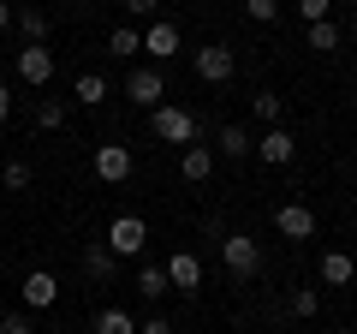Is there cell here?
<instances>
[{
  "label": "cell",
  "mask_w": 357,
  "mask_h": 334,
  "mask_svg": "<svg viewBox=\"0 0 357 334\" xmlns=\"http://www.w3.org/2000/svg\"><path fill=\"white\" fill-rule=\"evenodd\" d=\"M220 263H227L232 281H256V275H262V245H256L250 233H227V239H220Z\"/></svg>",
  "instance_id": "1"
},
{
  "label": "cell",
  "mask_w": 357,
  "mask_h": 334,
  "mask_svg": "<svg viewBox=\"0 0 357 334\" xmlns=\"http://www.w3.org/2000/svg\"><path fill=\"white\" fill-rule=\"evenodd\" d=\"M149 131L161 143H178V150H185V143H197V114H191V108H178V102H161L149 114Z\"/></svg>",
  "instance_id": "2"
},
{
  "label": "cell",
  "mask_w": 357,
  "mask_h": 334,
  "mask_svg": "<svg viewBox=\"0 0 357 334\" xmlns=\"http://www.w3.org/2000/svg\"><path fill=\"white\" fill-rule=\"evenodd\" d=\"M107 251H114V257L119 263H126V257H137V251H143V245H149V227H143V215H114V221H107Z\"/></svg>",
  "instance_id": "3"
},
{
  "label": "cell",
  "mask_w": 357,
  "mask_h": 334,
  "mask_svg": "<svg viewBox=\"0 0 357 334\" xmlns=\"http://www.w3.org/2000/svg\"><path fill=\"white\" fill-rule=\"evenodd\" d=\"M126 96H131V108H161L167 102V78L155 72V66H131V78H126Z\"/></svg>",
  "instance_id": "4"
},
{
  "label": "cell",
  "mask_w": 357,
  "mask_h": 334,
  "mask_svg": "<svg viewBox=\"0 0 357 334\" xmlns=\"http://www.w3.org/2000/svg\"><path fill=\"white\" fill-rule=\"evenodd\" d=\"M13 66H18V78H24L30 90H48V78H54V48H42V42H24Z\"/></svg>",
  "instance_id": "5"
},
{
  "label": "cell",
  "mask_w": 357,
  "mask_h": 334,
  "mask_svg": "<svg viewBox=\"0 0 357 334\" xmlns=\"http://www.w3.org/2000/svg\"><path fill=\"white\" fill-rule=\"evenodd\" d=\"M232 72H238V54H232L227 42H208V48H197V78H203V84H227Z\"/></svg>",
  "instance_id": "6"
},
{
  "label": "cell",
  "mask_w": 357,
  "mask_h": 334,
  "mask_svg": "<svg viewBox=\"0 0 357 334\" xmlns=\"http://www.w3.org/2000/svg\"><path fill=\"white\" fill-rule=\"evenodd\" d=\"M316 209L310 203H280L274 209V233H280V239H316Z\"/></svg>",
  "instance_id": "7"
},
{
  "label": "cell",
  "mask_w": 357,
  "mask_h": 334,
  "mask_svg": "<svg viewBox=\"0 0 357 334\" xmlns=\"http://www.w3.org/2000/svg\"><path fill=\"white\" fill-rule=\"evenodd\" d=\"M292 155H298V138L286 126H268L262 138H256V161H268V167H292Z\"/></svg>",
  "instance_id": "8"
},
{
  "label": "cell",
  "mask_w": 357,
  "mask_h": 334,
  "mask_svg": "<svg viewBox=\"0 0 357 334\" xmlns=\"http://www.w3.org/2000/svg\"><path fill=\"white\" fill-rule=\"evenodd\" d=\"M96 180L102 185H126L131 180V143H102V150H96Z\"/></svg>",
  "instance_id": "9"
},
{
  "label": "cell",
  "mask_w": 357,
  "mask_h": 334,
  "mask_svg": "<svg viewBox=\"0 0 357 334\" xmlns=\"http://www.w3.org/2000/svg\"><path fill=\"white\" fill-rule=\"evenodd\" d=\"M167 281H173V293H197L203 286V257L197 251H173L167 257Z\"/></svg>",
  "instance_id": "10"
},
{
  "label": "cell",
  "mask_w": 357,
  "mask_h": 334,
  "mask_svg": "<svg viewBox=\"0 0 357 334\" xmlns=\"http://www.w3.org/2000/svg\"><path fill=\"white\" fill-rule=\"evenodd\" d=\"M18 293H24V310H54V298H60V281H54L48 269H30Z\"/></svg>",
  "instance_id": "11"
},
{
  "label": "cell",
  "mask_w": 357,
  "mask_h": 334,
  "mask_svg": "<svg viewBox=\"0 0 357 334\" xmlns=\"http://www.w3.org/2000/svg\"><path fill=\"white\" fill-rule=\"evenodd\" d=\"M77 263H84V275H89V281H114V275H119V257L107 251L102 239H84V251H77Z\"/></svg>",
  "instance_id": "12"
},
{
  "label": "cell",
  "mask_w": 357,
  "mask_h": 334,
  "mask_svg": "<svg viewBox=\"0 0 357 334\" xmlns=\"http://www.w3.org/2000/svg\"><path fill=\"white\" fill-rule=\"evenodd\" d=\"M143 54H149V60H173L178 54V24L173 18H155V24L143 30Z\"/></svg>",
  "instance_id": "13"
},
{
  "label": "cell",
  "mask_w": 357,
  "mask_h": 334,
  "mask_svg": "<svg viewBox=\"0 0 357 334\" xmlns=\"http://www.w3.org/2000/svg\"><path fill=\"white\" fill-rule=\"evenodd\" d=\"M178 173H185L191 185H203L208 173H215V150H203V143H185V150H178Z\"/></svg>",
  "instance_id": "14"
},
{
  "label": "cell",
  "mask_w": 357,
  "mask_h": 334,
  "mask_svg": "<svg viewBox=\"0 0 357 334\" xmlns=\"http://www.w3.org/2000/svg\"><path fill=\"white\" fill-rule=\"evenodd\" d=\"M351 275H357L351 251H321V286H351Z\"/></svg>",
  "instance_id": "15"
},
{
  "label": "cell",
  "mask_w": 357,
  "mask_h": 334,
  "mask_svg": "<svg viewBox=\"0 0 357 334\" xmlns=\"http://www.w3.org/2000/svg\"><path fill=\"white\" fill-rule=\"evenodd\" d=\"M167 293H173V281H167V269H155V263H143V269H137V298H149V305H161Z\"/></svg>",
  "instance_id": "16"
},
{
  "label": "cell",
  "mask_w": 357,
  "mask_h": 334,
  "mask_svg": "<svg viewBox=\"0 0 357 334\" xmlns=\"http://www.w3.org/2000/svg\"><path fill=\"white\" fill-rule=\"evenodd\" d=\"M13 30H18L24 42H48V13H42V6H18Z\"/></svg>",
  "instance_id": "17"
},
{
  "label": "cell",
  "mask_w": 357,
  "mask_h": 334,
  "mask_svg": "<svg viewBox=\"0 0 357 334\" xmlns=\"http://www.w3.org/2000/svg\"><path fill=\"white\" fill-rule=\"evenodd\" d=\"M304 48L333 54V48H340V24H333V18H321V24H304Z\"/></svg>",
  "instance_id": "18"
},
{
  "label": "cell",
  "mask_w": 357,
  "mask_h": 334,
  "mask_svg": "<svg viewBox=\"0 0 357 334\" xmlns=\"http://www.w3.org/2000/svg\"><path fill=\"white\" fill-rule=\"evenodd\" d=\"M220 150H227V161H244V155H256V138L244 126H220Z\"/></svg>",
  "instance_id": "19"
},
{
  "label": "cell",
  "mask_w": 357,
  "mask_h": 334,
  "mask_svg": "<svg viewBox=\"0 0 357 334\" xmlns=\"http://www.w3.org/2000/svg\"><path fill=\"white\" fill-rule=\"evenodd\" d=\"M107 54H114V60H131V54H143V30H137V24H119L114 36H107Z\"/></svg>",
  "instance_id": "20"
},
{
  "label": "cell",
  "mask_w": 357,
  "mask_h": 334,
  "mask_svg": "<svg viewBox=\"0 0 357 334\" xmlns=\"http://www.w3.org/2000/svg\"><path fill=\"white\" fill-rule=\"evenodd\" d=\"M72 96L84 108H96V102H107V78L102 72H77V84H72Z\"/></svg>",
  "instance_id": "21"
},
{
  "label": "cell",
  "mask_w": 357,
  "mask_h": 334,
  "mask_svg": "<svg viewBox=\"0 0 357 334\" xmlns=\"http://www.w3.org/2000/svg\"><path fill=\"white\" fill-rule=\"evenodd\" d=\"M250 114L262 119V126H280V114H286V96H274V90H256V96H250Z\"/></svg>",
  "instance_id": "22"
},
{
  "label": "cell",
  "mask_w": 357,
  "mask_h": 334,
  "mask_svg": "<svg viewBox=\"0 0 357 334\" xmlns=\"http://www.w3.org/2000/svg\"><path fill=\"white\" fill-rule=\"evenodd\" d=\"M96 334H137V322H131V310H119V305H107L102 317H96Z\"/></svg>",
  "instance_id": "23"
},
{
  "label": "cell",
  "mask_w": 357,
  "mask_h": 334,
  "mask_svg": "<svg viewBox=\"0 0 357 334\" xmlns=\"http://www.w3.org/2000/svg\"><path fill=\"white\" fill-rule=\"evenodd\" d=\"M286 310H292V317H316V310H321V293H316V286H298V293L286 298Z\"/></svg>",
  "instance_id": "24"
},
{
  "label": "cell",
  "mask_w": 357,
  "mask_h": 334,
  "mask_svg": "<svg viewBox=\"0 0 357 334\" xmlns=\"http://www.w3.org/2000/svg\"><path fill=\"white\" fill-rule=\"evenodd\" d=\"M36 126L42 131H60L66 126V102H54V96H48V102H36Z\"/></svg>",
  "instance_id": "25"
},
{
  "label": "cell",
  "mask_w": 357,
  "mask_h": 334,
  "mask_svg": "<svg viewBox=\"0 0 357 334\" xmlns=\"http://www.w3.org/2000/svg\"><path fill=\"white\" fill-rule=\"evenodd\" d=\"M0 185L6 191H30V161H6L0 167Z\"/></svg>",
  "instance_id": "26"
},
{
  "label": "cell",
  "mask_w": 357,
  "mask_h": 334,
  "mask_svg": "<svg viewBox=\"0 0 357 334\" xmlns=\"http://www.w3.org/2000/svg\"><path fill=\"white\" fill-rule=\"evenodd\" d=\"M244 18H256V24H274V18H280V0H244Z\"/></svg>",
  "instance_id": "27"
},
{
  "label": "cell",
  "mask_w": 357,
  "mask_h": 334,
  "mask_svg": "<svg viewBox=\"0 0 357 334\" xmlns=\"http://www.w3.org/2000/svg\"><path fill=\"white\" fill-rule=\"evenodd\" d=\"M0 334H36V322H30V310H13V317H0Z\"/></svg>",
  "instance_id": "28"
},
{
  "label": "cell",
  "mask_w": 357,
  "mask_h": 334,
  "mask_svg": "<svg viewBox=\"0 0 357 334\" xmlns=\"http://www.w3.org/2000/svg\"><path fill=\"white\" fill-rule=\"evenodd\" d=\"M328 6H333V0H298V18H304V24H321Z\"/></svg>",
  "instance_id": "29"
},
{
  "label": "cell",
  "mask_w": 357,
  "mask_h": 334,
  "mask_svg": "<svg viewBox=\"0 0 357 334\" xmlns=\"http://www.w3.org/2000/svg\"><path fill=\"white\" fill-rule=\"evenodd\" d=\"M155 6H161V0H126V13H131V18H155Z\"/></svg>",
  "instance_id": "30"
},
{
  "label": "cell",
  "mask_w": 357,
  "mask_h": 334,
  "mask_svg": "<svg viewBox=\"0 0 357 334\" xmlns=\"http://www.w3.org/2000/svg\"><path fill=\"white\" fill-rule=\"evenodd\" d=\"M137 334H173V322H167V317H149V322H137Z\"/></svg>",
  "instance_id": "31"
},
{
  "label": "cell",
  "mask_w": 357,
  "mask_h": 334,
  "mask_svg": "<svg viewBox=\"0 0 357 334\" xmlns=\"http://www.w3.org/2000/svg\"><path fill=\"white\" fill-rule=\"evenodd\" d=\"M13 18H18V6H13V0H0V30H13Z\"/></svg>",
  "instance_id": "32"
},
{
  "label": "cell",
  "mask_w": 357,
  "mask_h": 334,
  "mask_svg": "<svg viewBox=\"0 0 357 334\" xmlns=\"http://www.w3.org/2000/svg\"><path fill=\"white\" fill-rule=\"evenodd\" d=\"M13 114V90H6V84H0V119Z\"/></svg>",
  "instance_id": "33"
},
{
  "label": "cell",
  "mask_w": 357,
  "mask_h": 334,
  "mask_svg": "<svg viewBox=\"0 0 357 334\" xmlns=\"http://www.w3.org/2000/svg\"><path fill=\"white\" fill-rule=\"evenodd\" d=\"M351 30H357V6H351Z\"/></svg>",
  "instance_id": "34"
},
{
  "label": "cell",
  "mask_w": 357,
  "mask_h": 334,
  "mask_svg": "<svg viewBox=\"0 0 357 334\" xmlns=\"http://www.w3.org/2000/svg\"><path fill=\"white\" fill-rule=\"evenodd\" d=\"M351 161H357V143H351Z\"/></svg>",
  "instance_id": "35"
},
{
  "label": "cell",
  "mask_w": 357,
  "mask_h": 334,
  "mask_svg": "<svg viewBox=\"0 0 357 334\" xmlns=\"http://www.w3.org/2000/svg\"><path fill=\"white\" fill-rule=\"evenodd\" d=\"M0 72H6V60H0Z\"/></svg>",
  "instance_id": "36"
}]
</instances>
